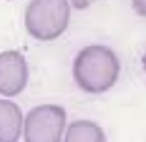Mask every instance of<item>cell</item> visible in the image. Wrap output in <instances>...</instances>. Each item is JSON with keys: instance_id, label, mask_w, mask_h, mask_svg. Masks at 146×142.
<instances>
[{"instance_id": "6da1fadb", "label": "cell", "mask_w": 146, "mask_h": 142, "mask_svg": "<svg viewBox=\"0 0 146 142\" xmlns=\"http://www.w3.org/2000/svg\"><path fill=\"white\" fill-rule=\"evenodd\" d=\"M116 53L103 44L82 48L74 57L72 75L78 87L90 94H100L112 89L120 75Z\"/></svg>"}, {"instance_id": "7a4b0ae2", "label": "cell", "mask_w": 146, "mask_h": 142, "mask_svg": "<svg viewBox=\"0 0 146 142\" xmlns=\"http://www.w3.org/2000/svg\"><path fill=\"white\" fill-rule=\"evenodd\" d=\"M68 23V0H31L25 9V28L39 41H52L59 37Z\"/></svg>"}, {"instance_id": "3957f363", "label": "cell", "mask_w": 146, "mask_h": 142, "mask_svg": "<svg viewBox=\"0 0 146 142\" xmlns=\"http://www.w3.org/2000/svg\"><path fill=\"white\" fill-rule=\"evenodd\" d=\"M66 126V110L59 105H40L24 118V142H62Z\"/></svg>"}, {"instance_id": "277c9868", "label": "cell", "mask_w": 146, "mask_h": 142, "mask_svg": "<svg viewBox=\"0 0 146 142\" xmlns=\"http://www.w3.org/2000/svg\"><path fill=\"white\" fill-rule=\"evenodd\" d=\"M29 81V67L25 57L17 50L0 53V94L16 97L22 93Z\"/></svg>"}, {"instance_id": "5b68a950", "label": "cell", "mask_w": 146, "mask_h": 142, "mask_svg": "<svg viewBox=\"0 0 146 142\" xmlns=\"http://www.w3.org/2000/svg\"><path fill=\"white\" fill-rule=\"evenodd\" d=\"M23 125V114L18 105L0 98V142H18Z\"/></svg>"}, {"instance_id": "8992f818", "label": "cell", "mask_w": 146, "mask_h": 142, "mask_svg": "<svg viewBox=\"0 0 146 142\" xmlns=\"http://www.w3.org/2000/svg\"><path fill=\"white\" fill-rule=\"evenodd\" d=\"M64 142H106V135L97 123L88 119H78L68 124Z\"/></svg>"}, {"instance_id": "52a82bcc", "label": "cell", "mask_w": 146, "mask_h": 142, "mask_svg": "<svg viewBox=\"0 0 146 142\" xmlns=\"http://www.w3.org/2000/svg\"><path fill=\"white\" fill-rule=\"evenodd\" d=\"M131 5L136 14L146 17V0H131Z\"/></svg>"}, {"instance_id": "ba28073f", "label": "cell", "mask_w": 146, "mask_h": 142, "mask_svg": "<svg viewBox=\"0 0 146 142\" xmlns=\"http://www.w3.org/2000/svg\"><path fill=\"white\" fill-rule=\"evenodd\" d=\"M71 1V3H72V6L74 7V8H76V9H86V8H88L90 5H92L96 0H70Z\"/></svg>"}, {"instance_id": "9c48e42d", "label": "cell", "mask_w": 146, "mask_h": 142, "mask_svg": "<svg viewBox=\"0 0 146 142\" xmlns=\"http://www.w3.org/2000/svg\"><path fill=\"white\" fill-rule=\"evenodd\" d=\"M141 65H143V68H144V70L146 73V51H145V53L141 57Z\"/></svg>"}]
</instances>
